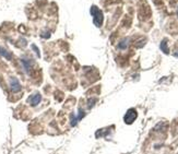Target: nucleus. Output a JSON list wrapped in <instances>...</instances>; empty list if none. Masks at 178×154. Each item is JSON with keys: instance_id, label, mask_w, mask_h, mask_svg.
Returning a JSON list of instances; mask_svg holds the SVG:
<instances>
[{"instance_id": "obj_9", "label": "nucleus", "mask_w": 178, "mask_h": 154, "mask_svg": "<svg viewBox=\"0 0 178 154\" xmlns=\"http://www.w3.org/2000/svg\"><path fill=\"white\" fill-rule=\"evenodd\" d=\"M161 49L164 51L165 54H168V47H167V42L166 40H163L161 43Z\"/></svg>"}, {"instance_id": "obj_8", "label": "nucleus", "mask_w": 178, "mask_h": 154, "mask_svg": "<svg viewBox=\"0 0 178 154\" xmlns=\"http://www.w3.org/2000/svg\"><path fill=\"white\" fill-rule=\"evenodd\" d=\"M128 42H129L128 38H125L124 40H121L120 43H119V45H118V48H119V49H126L128 47V44H129Z\"/></svg>"}, {"instance_id": "obj_7", "label": "nucleus", "mask_w": 178, "mask_h": 154, "mask_svg": "<svg viewBox=\"0 0 178 154\" xmlns=\"http://www.w3.org/2000/svg\"><path fill=\"white\" fill-rule=\"evenodd\" d=\"M0 55L4 56L6 59H8V60H11V59H12V55H11L7 49L2 48V47H0Z\"/></svg>"}, {"instance_id": "obj_4", "label": "nucleus", "mask_w": 178, "mask_h": 154, "mask_svg": "<svg viewBox=\"0 0 178 154\" xmlns=\"http://www.w3.org/2000/svg\"><path fill=\"white\" fill-rule=\"evenodd\" d=\"M40 100H42V96H40V93H35L33 95H31L29 98H27V102L30 103L32 106H36V105L40 104Z\"/></svg>"}, {"instance_id": "obj_6", "label": "nucleus", "mask_w": 178, "mask_h": 154, "mask_svg": "<svg viewBox=\"0 0 178 154\" xmlns=\"http://www.w3.org/2000/svg\"><path fill=\"white\" fill-rule=\"evenodd\" d=\"M21 62H22V65H23V67H24V69H25V71H26L27 73H30L31 68H32V61L29 60V59H25V58H23V59L21 60Z\"/></svg>"}, {"instance_id": "obj_2", "label": "nucleus", "mask_w": 178, "mask_h": 154, "mask_svg": "<svg viewBox=\"0 0 178 154\" xmlns=\"http://www.w3.org/2000/svg\"><path fill=\"white\" fill-rule=\"evenodd\" d=\"M137 116H138V114H137V111L136 109H133V108H131V109H129V111L126 113V115H125L124 117V120L126 124L130 125L132 124L133 121L137 119Z\"/></svg>"}, {"instance_id": "obj_10", "label": "nucleus", "mask_w": 178, "mask_h": 154, "mask_svg": "<svg viewBox=\"0 0 178 154\" xmlns=\"http://www.w3.org/2000/svg\"><path fill=\"white\" fill-rule=\"evenodd\" d=\"M174 55H175V56H176V57H178V51H177V53H175Z\"/></svg>"}, {"instance_id": "obj_1", "label": "nucleus", "mask_w": 178, "mask_h": 154, "mask_svg": "<svg viewBox=\"0 0 178 154\" xmlns=\"http://www.w3.org/2000/svg\"><path fill=\"white\" fill-rule=\"evenodd\" d=\"M91 14L93 15V22H94V24L97 27H101L102 24H103V20H104L103 12L96 6H93L91 8Z\"/></svg>"}, {"instance_id": "obj_3", "label": "nucleus", "mask_w": 178, "mask_h": 154, "mask_svg": "<svg viewBox=\"0 0 178 154\" xmlns=\"http://www.w3.org/2000/svg\"><path fill=\"white\" fill-rule=\"evenodd\" d=\"M9 84H10L11 91L14 92V93H18L19 91H21V84H20V82H19V80H18L17 78H14V77L11 78Z\"/></svg>"}, {"instance_id": "obj_5", "label": "nucleus", "mask_w": 178, "mask_h": 154, "mask_svg": "<svg viewBox=\"0 0 178 154\" xmlns=\"http://www.w3.org/2000/svg\"><path fill=\"white\" fill-rule=\"evenodd\" d=\"M83 116H84V111H82V109H80V111H79V114H78L75 117H73L71 119V126H75V125L78 124V121L81 120V119L83 118Z\"/></svg>"}]
</instances>
